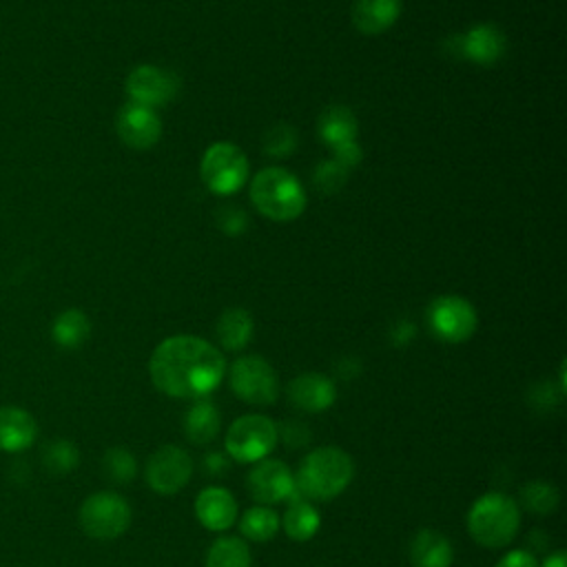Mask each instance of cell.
Here are the masks:
<instances>
[{
    "instance_id": "cell-19",
    "label": "cell",
    "mask_w": 567,
    "mask_h": 567,
    "mask_svg": "<svg viewBox=\"0 0 567 567\" xmlns=\"http://www.w3.org/2000/svg\"><path fill=\"white\" fill-rule=\"evenodd\" d=\"M401 13V0H357L352 22L361 33L377 35L388 31Z\"/></svg>"
},
{
    "instance_id": "cell-13",
    "label": "cell",
    "mask_w": 567,
    "mask_h": 567,
    "mask_svg": "<svg viewBox=\"0 0 567 567\" xmlns=\"http://www.w3.org/2000/svg\"><path fill=\"white\" fill-rule=\"evenodd\" d=\"M115 128L120 140L135 151H146L151 148L159 135H162V122L157 113L148 106L128 102L117 111Z\"/></svg>"
},
{
    "instance_id": "cell-29",
    "label": "cell",
    "mask_w": 567,
    "mask_h": 567,
    "mask_svg": "<svg viewBox=\"0 0 567 567\" xmlns=\"http://www.w3.org/2000/svg\"><path fill=\"white\" fill-rule=\"evenodd\" d=\"M104 472L113 483H131L137 474V461L126 447H111L104 454Z\"/></svg>"
},
{
    "instance_id": "cell-31",
    "label": "cell",
    "mask_w": 567,
    "mask_h": 567,
    "mask_svg": "<svg viewBox=\"0 0 567 567\" xmlns=\"http://www.w3.org/2000/svg\"><path fill=\"white\" fill-rule=\"evenodd\" d=\"M297 144V137H295V131L290 126H277L268 133V140H266V151L275 157H284V155H290L292 148Z\"/></svg>"
},
{
    "instance_id": "cell-14",
    "label": "cell",
    "mask_w": 567,
    "mask_h": 567,
    "mask_svg": "<svg viewBox=\"0 0 567 567\" xmlns=\"http://www.w3.org/2000/svg\"><path fill=\"white\" fill-rule=\"evenodd\" d=\"M288 399L295 408L317 414V412H326L334 403L337 388L332 379H328L326 374L303 372L290 381Z\"/></svg>"
},
{
    "instance_id": "cell-32",
    "label": "cell",
    "mask_w": 567,
    "mask_h": 567,
    "mask_svg": "<svg viewBox=\"0 0 567 567\" xmlns=\"http://www.w3.org/2000/svg\"><path fill=\"white\" fill-rule=\"evenodd\" d=\"M496 567H538V563H536V556L532 551L512 549L496 563Z\"/></svg>"
},
{
    "instance_id": "cell-26",
    "label": "cell",
    "mask_w": 567,
    "mask_h": 567,
    "mask_svg": "<svg viewBox=\"0 0 567 567\" xmlns=\"http://www.w3.org/2000/svg\"><path fill=\"white\" fill-rule=\"evenodd\" d=\"M279 527H281V518L268 505H255V507L246 509L239 520L241 534L255 543H266V540L275 538Z\"/></svg>"
},
{
    "instance_id": "cell-5",
    "label": "cell",
    "mask_w": 567,
    "mask_h": 567,
    "mask_svg": "<svg viewBox=\"0 0 567 567\" xmlns=\"http://www.w3.org/2000/svg\"><path fill=\"white\" fill-rule=\"evenodd\" d=\"M279 441L277 423L266 414H244L226 432V454L237 463H257L266 458Z\"/></svg>"
},
{
    "instance_id": "cell-6",
    "label": "cell",
    "mask_w": 567,
    "mask_h": 567,
    "mask_svg": "<svg viewBox=\"0 0 567 567\" xmlns=\"http://www.w3.org/2000/svg\"><path fill=\"white\" fill-rule=\"evenodd\" d=\"M248 157L233 142H215L204 151L199 175L204 186L215 195H233L248 179Z\"/></svg>"
},
{
    "instance_id": "cell-18",
    "label": "cell",
    "mask_w": 567,
    "mask_h": 567,
    "mask_svg": "<svg viewBox=\"0 0 567 567\" xmlns=\"http://www.w3.org/2000/svg\"><path fill=\"white\" fill-rule=\"evenodd\" d=\"M454 547L436 529H419L410 543L412 567H452Z\"/></svg>"
},
{
    "instance_id": "cell-25",
    "label": "cell",
    "mask_w": 567,
    "mask_h": 567,
    "mask_svg": "<svg viewBox=\"0 0 567 567\" xmlns=\"http://www.w3.org/2000/svg\"><path fill=\"white\" fill-rule=\"evenodd\" d=\"M252 556L248 545L237 536H219L206 551L204 567H250Z\"/></svg>"
},
{
    "instance_id": "cell-3",
    "label": "cell",
    "mask_w": 567,
    "mask_h": 567,
    "mask_svg": "<svg viewBox=\"0 0 567 567\" xmlns=\"http://www.w3.org/2000/svg\"><path fill=\"white\" fill-rule=\"evenodd\" d=\"M520 527V509L514 498L503 492H487L478 496L467 512L470 536L487 547L498 549L514 540Z\"/></svg>"
},
{
    "instance_id": "cell-16",
    "label": "cell",
    "mask_w": 567,
    "mask_h": 567,
    "mask_svg": "<svg viewBox=\"0 0 567 567\" xmlns=\"http://www.w3.org/2000/svg\"><path fill=\"white\" fill-rule=\"evenodd\" d=\"M458 51L463 58H467L474 64H494L503 58L505 53V35L498 27L494 24H476L470 31H465L458 38Z\"/></svg>"
},
{
    "instance_id": "cell-27",
    "label": "cell",
    "mask_w": 567,
    "mask_h": 567,
    "mask_svg": "<svg viewBox=\"0 0 567 567\" xmlns=\"http://www.w3.org/2000/svg\"><path fill=\"white\" fill-rule=\"evenodd\" d=\"M520 503L527 512L536 514V516H547L551 514L558 503H560V494L551 483L545 481H532L527 485H523L520 489Z\"/></svg>"
},
{
    "instance_id": "cell-8",
    "label": "cell",
    "mask_w": 567,
    "mask_h": 567,
    "mask_svg": "<svg viewBox=\"0 0 567 567\" xmlns=\"http://www.w3.org/2000/svg\"><path fill=\"white\" fill-rule=\"evenodd\" d=\"M230 390L250 405H270L279 396V377L275 368L259 354H246L233 361Z\"/></svg>"
},
{
    "instance_id": "cell-21",
    "label": "cell",
    "mask_w": 567,
    "mask_h": 567,
    "mask_svg": "<svg viewBox=\"0 0 567 567\" xmlns=\"http://www.w3.org/2000/svg\"><path fill=\"white\" fill-rule=\"evenodd\" d=\"M281 525H284V532L288 534V538L301 543V540H310L319 532L321 516H319V512L315 509V505L308 498L295 494L288 501V507L284 512Z\"/></svg>"
},
{
    "instance_id": "cell-10",
    "label": "cell",
    "mask_w": 567,
    "mask_h": 567,
    "mask_svg": "<svg viewBox=\"0 0 567 567\" xmlns=\"http://www.w3.org/2000/svg\"><path fill=\"white\" fill-rule=\"evenodd\" d=\"M144 476L153 492L162 496H173L190 481L193 458L184 447L162 445L148 456Z\"/></svg>"
},
{
    "instance_id": "cell-23",
    "label": "cell",
    "mask_w": 567,
    "mask_h": 567,
    "mask_svg": "<svg viewBox=\"0 0 567 567\" xmlns=\"http://www.w3.org/2000/svg\"><path fill=\"white\" fill-rule=\"evenodd\" d=\"M91 334V321L89 317L78 310V308H69V310H62L53 326H51V337L53 341L64 348V350H75L80 348Z\"/></svg>"
},
{
    "instance_id": "cell-17",
    "label": "cell",
    "mask_w": 567,
    "mask_h": 567,
    "mask_svg": "<svg viewBox=\"0 0 567 567\" xmlns=\"http://www.w3.org/2000/svg\"><path fill=\"white\" fill-rule=\"evenodd\" d=\"M38 439V423L31 412L18 405L0 408V450L2 452H22L31 447Z\"/></svg>"
},
{
    "instance_id": "cell-30",
    "label": "cell",
    "mask_w": 567,
    "mask_h": 567,
    "mask_svg": "<svg viewBox=\"0 0 567 567\" xmlns=\"http://www.w3.org/2000/svg\"><path fill=\"white\" fill-rule=\"evenodd\" d=\"M346 173H348V168H346L343 164H339V162L332 157V159L323 162L321 166H317L315 182H317L323 190L332 193V190L341 188V184L346 182Z\"/></svg>"
},
{
    "instance_id": "cell-34",
    "label": "cell",
    "mask_w": 567,
    "mask_h": 567,
    "mask_svg": "<svg viewBox=\"0 0 567 567\" xmlns=\"http://www.w3.org/2000/svg\"><path fill=\"white\" fill-rule=\"evenodd\" d=\"M204 470H206L208 474H213V476L224 474V472L228 470V456L221 454V452H210V454H206V458H204Z\"/></svg>"
},
{
    "instance_id": "cell-7",
    "label": "cell",
    "mask_w": 567,
    "mask_h": 567,
    "mask_svg": "<svg viewBox=\"0 0 567 567\" xmlns=\"http://www.w3.org/2000/svg\"><path fill=\"white\" fill-rule=\"evenodd\" d=\"M78 520L86 536L97 540H113L128 529L131 505L115 492H95L82 501Z\"/></svg>"
},
{
    "instance_id": "cell-4",
    "label": "cell",
    "mask_w": 567,
    "mask_h": 567,
    "mask_svg": "<svg viewBox=\"0 0 567 567\" xmlns=\"http://www.w3.org/2000/svg\"><path fill=\"white\" fill-rule=\"evenodd\" d=\"M255 208L272 221H292L306 208V190L299 179L279 166L261 168L250 182Z\"/></svg>"
},
{
    "instance_id": "cell-20",
    "label": "cell",
    "mask_w": 567,
    "mask_h": 567,
    "mask_svg": "<svg viewBox=\"0 0 567 567\" xmlns=\"http://www.w3.org/2000/svg\"><path fill=\"white\" fill-rule=\"evenodd\" d=\"M221 427V414L208 399H195L184 414V434L195 445L210 443Z\"/></svg>"
},
{
    "instance_id": "cell-24",
    "label": "cell",
    "mask_w": 567,
    "mask_h": 567,
    "mask_svg": "<svg viewBox=\"0 0 567 567\" xmlns=\"http://www.w3.org/2000/svg\"><path fill=\"white\" fill-rule=\"evenodd\" d=\"M217 339L226 350H241L252 339V317L244 308H228L217 319Z\"/></svg>"
},
{
    "instance_id": "cell-15",
    "label": "cell",
    "mask_w": 567,
    "mask_h": 567,
    "mask_svg": "<svg viewBox=\"0 0 567 567\" xmlns=\"http://www.w3.org/2000/svg\"><path fill=\"white\" fill-rule=\"evenodd\" d=\"M195 516L210 532H226L237 518V501L221 485L204 487L195 498Z\"/></svg>"
},
{
    "instance_id": "cell-2",
    "label": "cell",
    "mask_w": 567,
    "mask_h": 567,
    "mask_svg": "<svg viewBox=\"0 0 567 567\" xmlns=\"http://www.w3.org/2000/svg\"><path fill=\"white\" fill-rule=\"evenodd\" d=\"M354 463L348 452L323 445L308 452L295 474V489L308 501H332L352 481Z\"/></svg>"
},
{
    "instance_id": "cell-28",
    "label": "cell",
    "mask_w": 567,
    "mask_h": 567,
    "mask_svg": "<svg viewBox=\"0 0 567 567\" xmlns=\"http://www.w3.org/2000/svg\"><path fill=\"white\" fill-rule=\"evenodd\" d=\"M42 461L53 474H66L78 467L80 463V452L69 439H55L49 441L47 447L42 450Z\"/></svg>"
},
{
    "instance_id": "cell-1",
    "label": "cell",
    "mask_w": 567,
    "mask_h": 567,
    "mask_svg": "<svg viewBox=\"0 0 567 567\" xmlns=\"http://www.w3.org/2000/svg\"><path fill=\"white\" fill-rule=\"evenodd\" d=\"M153 385L173 399H206L226 377L224 354L195 334H173L151 354Z\"/></svg>"
},
{
    "instance_id": "cell-11",
    "label": "cell",
    "mask_w": 567,
    "mask_h": 567,
    "mask_svg": "<svg viewBox=\"0 0 567 567\" xmlns=\"http://www.w3.org/2000/svg\"><path fill=\"white\" fill-rule=\"evenodd\" d=\"M246 487L259 505H275L281 501H290L297 494L295 474L288 470V465L268 456L252 463L246 476Z\"/></svg>"
},
{
    "instance_id": "cell-33",
    "label": "cell",
    "mask_w": 567,
    "mask_h": 567,
    "mask_svg": "<svg viewBox=\"0 0 567 567\" xmlns=\"http://www.w3.org/2000/svg\"><path fill=\"white\" fill-rule=\"evenodd\" d=\"M281 434H284V439H286L290 445H306L308 439H310V432L303 427V423H301V425H299V423H288Z\"/></svg>"
},
{
    "instance_id": "cell-9",
    "label": "cell",
    "mask_w": 567,
    "mask_h": 567,
    "mask_svg": "<svg viewBox=\"0 0 567 567\" xmlns=\"http://www.w3.org/2000/svg\"><path fill=\"white\" fill-rule=\"evenodd\" d=\"M427 326L432 334L445 343L467 341L478 326L474 306L458 295H441L427 306Z\"/></svg>"
},
{
    "instance_id": "cell-12",
    "label": "cell",
    "mask_w": 567,
    "mask_h": 567,
    "mask_svg": "<svg viewBox=\"0 0 567 567\" xmlns=\"http://www.w3.org/2000/svg\"><path fill=\"white\" fill-rule=\"evenodd\" d=\"M179 89L177 78L159 66L142 64L135 66L126 78V93L131 102L155 109L168 104Z\"/></svg>"
},
{
    "instance_id": "cell-36",
    "label": "cell",
    "mask_w": 567,
    "mask_h": 567,
    "mask_svg": "<svg viewBox=\"0 0 567 567\" xmlns=\"http://www.w3.org/2000/svg\"><path fill=\"white\" fill-rule=\"evenodd\" d=\"M540 567H567V556L565 551H556V554H549Z\"/></svg>"
},
{
    "instance_id": "cell-35",
    "label": "cell",
    "mask_w": 567,
    "mask_h": 567,
    "mask_svg": "<svg viewBox=\"0 0 567 567\" xmlns=\"http://www.w3.org/2000/svg\"><path fill=\"white\" fill-rule=\"evenodd\" d=\"M414 337V326L412 323H399L394 330H392V339H394V343H399V346H403V343H408L410 339Z\"/></svg>"
},
{
    "instance_id": "cell-22",
    "label": "cell",
    "mask_w": 567,
    "mask_h": 567,
    "mask_svg": "<svg viewBox=\"0 0 567 567\" xmlns=\"http://www.w3.org/2000/svg\"><path fill=\"white\" fill-rule=\"evenodd\" d=\"M319 135L332 151L354 142L357 120L352 111L346 106H328L319 117Z\"/></svg>"
}]
</instances>
